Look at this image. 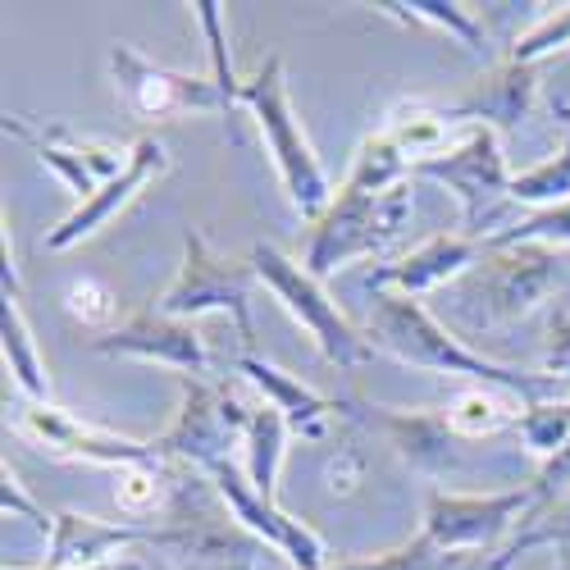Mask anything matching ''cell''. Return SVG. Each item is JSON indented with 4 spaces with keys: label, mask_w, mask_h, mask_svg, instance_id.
Listing matches in <instances>:
<instances>
[{
    "label": "cell",
    "mask_w": 570,
    "mask_h": 570,
    "mask_svg": "<svg viewBox=\"0 0 570 570\" xmlns=\"http://www.w3.org/2000/svg\"><path fill=\"white\" fill-rule=\"evenodd\" d=\"M288 420H283L274 406H252L247 434H243V474L252 480L256 493H265L274 502L278 493V470H283V452H288Z\"/></svg>",
    "instance_id": "obj_23"
},
{
    "label": "cell",
    "mask_w": 570,
    "mask_h": 570,
    "mask_svg": "<svg viewBox=\"0 0 570 570\" xmlns=\"http://www.w3.org/2000/svg\"><path fill=\"white\" fill-rule=\"evenodd\" d=\"M379 10H384L389 19H397V23L439 28L452 41H461L470 56H484V46H489L480 19H474L470 10H461V6H452V0H389V6H379Z\"/></svg>",
    "instance_id": "obj_26"
},
{
    "label": "cell",
    "mask_w": 570,
    "mask_h": 570,
    "mask_svg": "<svg viewBox=\"0 0 570 570\" xmlns=\"http://www.w3.org/2000/svg\"><path fill=\"white\" fill-rule=\"evenodd\" d=\"M530 489H534V507H548V502L566 498V489H570V443H566L552 461L539 465V474H534Z\"/></svg>",
    "instance_id": "obj_36"
},
{
    "label": "cell",
    "mask_w": 570,
    "mask_h": 570,
    "mask_svg": "<svg viewBox=\"0 0 570 570\" xmlns=\"http://www.w3.org/2000/svg\"><path fill=\"white\" fill-rule=\"evenodd\" d=\"M557 51H570V6L552 10V14L539 19L530 32H520V37L511 41L507 60H515V65H543V60L557 56Z\"/></svg>",
    "instance_id": "obj_33"
},
{
    "label": "cell",
    "mask_w": 570,
    "mask_h": 570,
    "mask_svg": "<svg viewBox=\"0 0 570 570\" xmlns=\"http://www.w3.org/2000/svg\"><path fill=\"white\" fill-rule=\"evenodd\" d=\"M539 69L543 65H515V60H502L493 65L474 91L452 106V115L461 124H489L493 132L498 128H520V119H530L534 101H539Z\"/></svg>",
    "instance_id": "obj_19"
},
{
    "label": "cell",
    "mask_w": 570,
    "mask_h": 570,
    "mask_svg": "<svg viewBox=\"0 0 570 570\" xmlns=\"http://www.w3.org/2000/svg\"><path fill=\"white\" fill-rule=\"evenodd\" d=\"M206 480H210V489L219 493V502L228 507V515L237 520V525H243L256 543L274 548L278 557H288L293 570H328V566H334V561H328L334 552H328V543L306 525V520L288 515L278 502L256 493L252 480L233 461H219Z\"/></svg>",
    "instance_id": "obj_11"
},
{
    "label": "cell",
    "mask_w": 570,
    "mask_h": 570,
    "mask_svg": "<svg viewBox=\"0 0 570 570\" xmlns=\"http://www.w3.org/2000/svg\"><path fill=\"white\" fill-rule=\"evenodd\" d=\"M534 507V489H507V493H448L434 489L424 498V539L443 552H480V548H507V539L520 530V520Z\"/></svg>",
    "instance_id": "obj_10"
},
{
    "label": "cell",
    "mask_w": 570,
    "mask_h": 570,
    "mask_svg": "<svg viewBox=\"0 0 570 570\" xmlns=\"http://www.w3.org/2000/svg\"><path fill=\"white\" fill-rule=\"evenodd\" d=\"M361 420L379 424L397 456L424 474H448L456 465V434L443 411H402V406H374L361 402Z\"/></svg>",
    "instance_id": "obj_18"
},
{
    "label": "cell",
    "mask_w": 570,
    "mask_h": 570,
    "mask_svg": "<svg viewBox=\"0 0 570 570\" xmlns=\"http://www.w3.org/2000/svg\"><path fill=\"white\" fill-rule=\"evenodd\" d=\"M101 356H128V361H151V365H169L178 374H206L210 352L206 338L193 320H174L160 311H141L128 324L110 328V334L91 338Z\"/></svg>",
    "instance_id": "obj_15"
},
{
    "label": "cell",
    "mask_w": 570,
    "mask_h": 570,
    "mask_svg": "<svg viewBox=\"0 0 570 570\" xmlns=\"http://www.w3.org/2000/svg\"><path fill=\"white\" fill-rule=\"evenodd\" d=\"M256 269L252 261H228L210 252L202 228H183V265L174 283L160 293L156 311L174 320H202V315H228L237 324L243 343H252V293H256Z\"/></svg>",
    "instance_id": "obj_6"
},
{
    "label": "cell",
    "mask_w": 570,
    "mask_h": 570,
    "mask_svg": "<svg viewBox=\"0 0 570 570\" xmlns=\"http://www.w3.org/2000/svg\"><path fill=\"white\" fill-rule=\"evenodd\" d=\"M539 548H552L557 557L570 552V493L548 502V507H530V515L520 520V530L507 539V548H498V557L489 566L493 570H511L520 557H530Z\"/></svg>",
    "instance_id": "obj_24"
},
{
    "label": "cell",
    "mask_w": 570,
    "mask_h": 570,
    "mask_svg": "<svg viewBox=\"0 0 570 570\" xmlns=\"http://www.w3.org/2000/svg\"><path fill=\"white\" fill-rule=\"evenodd\" d=\"M484 256L480 237H465V233H439L430 243H420L415 252L384 261L365 274V293H402V297H420V293H434L452 278H465Z\"/></svg>",
    "instance_id": "obj_16"
},
{
    "label": "cell",
    "mask_w": 570,
    "mask_h": 570,
    "mask_svg": "<svg viewBox=\"0 0 570 570\" xmlns=\"http://www.w3.org/2000/svg\"><path fill=\"white\" fill-rule=\"evenodd\" d=\"M543 374L557 384H570V311H548L543 324Z\"/></svg>",
    "instance_id": "obj_35"
},
{
    "label": "cell",
    "mask_w": 570,
    "mask_h": 570,
    "mask_svg": "<svg viewBox=\"0 0 570 570\" xmlns=\"http://www.w3.org/2000/svg\"><path fill=\"white\" fill-rule=\"evenodd\" d=\"M132 543H160L169 548V530H147V525H132V520H97V515H82V511H56V534L51 548H46V570H91V566H106L115 561L124 548Z\"/></svg>",
    "instance_id": "obj_17"
},
{
    "label": "cell",
    "mask_w": 570,
    "mask_h": 570,
    "mask_svg": "<svg viewBox=\"0 0 570 570\" xmlns=\"http://www.w3.org/2000/svg\"><path fill=\"white\" fill-rule=\"evenodd\" d=\"M515 439L530 456L539 461H552L566 443H570V397H543V402H530L520 406L515 415Z\"/></svg>",
    "instance_id": "obj_29"
},
{
    "label": "cell",
    "mask_w": 570,
    "mask_h": 570,
    "mask_svg": "<svg viewBox=\"0 0 570 570\" xmlns=\"http://www.w3.org/2000/svg\"><path fill=\"white\" fill-rule=\"evenodd\" d=\"M484 247H548V252L570 247V202L543 206V210H534L530 219L498 228Z\"/></svg>",
    "instance_id": "obj_30"
},
{
    "label": "cell",
    "mask_w": 570,
    "mask_h": 570,
    "mask_svg": "<svg viewBox=\"0 0 570 570\" xmlns=\"http://www.w3.org/2000/svg\"><path fill=\"white\" fill-rule=\"evenodd\" d=\"M169 165H174V160H169V147H165V141H156V137H137L132 147H128V169H124L119 178L101 183L87 202H78L56 228H46V233H41V252H69V247L87 243V237H97L119 210H128L141 193H147L156 178H165Z\"/></svg>",
    "instance_id": "obj_12"
},
{
    "label": "cell",
    "mask_w": 570,
    "mask_h": 570,
    "mask_svg": "<svg viewBox=\"0 0 570 570\" xmlns=\"http://www.w3.org/2000/svg\"><path fill=\"white\" fill-rule=\"evenodd\" d=\"M110 78L115 97L132 119H174V115H233L228 97L215 78L178 73L147 60L128 41L110 46Z\"/></svg>",
    "instance_id": "obj_9"
},
{
    "label": "cell",
    "mask_w": 570,
    "mask_h": 570,
    "mask_svg": "<svg viewBox=\"0 0 570 570\" xmlns=\"http://www.w3.org/2000/svg\"><path fill=\"white\" fill-rule=\"evenodd\" d=\"M456 566H465V557L443 552V548H434L424 534H415V539H406L393 552L361 557V561H338V566H328V570H456Z\"/></svg>",
    "instance_id": "obj_31"
},
{
    "label": "cell",
    "mask_w": 570,
    "mask_h": 570,
    "mask_svg": "<svg viewBox=\"0 0 570 570\" xmlns=\"http://www.w3.org/2000/svg\"><path fill=\"white\" fill-rule=\"evenodd\" d=\"M178 389H183L178 415L160 439H151V448L160 461H183V465H197L202 474H210L243 443L252 406H243L228 393V384H215L206 374H178Z\"/></svg>",
    "instance_id": "obj_7"
},
{
    "label": "cell",
    "mask_w": 570,
    "mask_h": 570,
    "mask_svg": "<svg viewBox=\"0 0 570 570\" xmlns=\"http://www.w3.org/2000/svg\"><path fill=\"white\" fill-rule=\"evenodd\" d=\"M365 338H370L374 352L393 356L397 365L448 374V379H470V384L511 393L525 406L543 402V397H557V379H548V374H520L511 365H498V361H489L480 352H470L415 297H402V293H370Z\"/></svg>",
    "instance_id": "obj_1"
},
{
    "label": "cell",
    "mask_w": 570,
    "mask_h": 570,
    "mask_svg": "<svg viewBox=\"0 0 570 570\" xmlns=\"http://www.w3.org/2000/svg\"><path fill=\"white\" fill-rule=\"evenodd\" d=\"M237 106H243L256 128H261V141H265V156L283 183V193H288L293 210L302 219H320L334 202L338 187L328 183L311 137L293 110V97H288V73H283V56H269L252 78H243L237 87Z\"/></svg>",
    "instance_id": "obj_2"
},
{
    "label": "cell",
    "mask_w": 570,
    "mask_h": 570,
    "mask_svg": "<svg viewBox=\"0 0 570 570\" xmlns=\"http://www.w3.org/2000/svg\"><path fill=\"white\" fill-rule=\"evenodd\" d=\"M557 570H570V552H566V557H557Z\"/></svg>",
    "instance_id": "obj_38"
},
{
    "label": "cell",
    "mask_w": 570,
    "mask_h": 570,
    "mask_svg": "<svg viewBox=\"0 0 570 570\" xmlns=\"http://www.w3.org/2000/svg\"><path fill=\"white\" fill-rule=\"evenodd\" d=\"M566 269L548 247H484L480 265L461 278V297L489 324H511L534 315L561 293Z\"/></svg>",
    "instance_id": "obj_8"
},
{
    "label": "cell",
    "mask_w": 570,
    "mask_h": 570,
    "mask_svg": "<svg viewBox=\"0 0 570 570\" xmlns=\"http://www.w3.org/2000/svg\"><path fill=\"white\" fill-rule=\"evenodd\" d=\"M411 174L443 183L448 193L456 197V206H461L465 237H480V243H489V237L498 233V224H502V215L515 206L511 202V169H507V156H502V141H498V132L489 124H461L456 147L443 151L439 160L415 165Z\"/></svg>",
    "instance_id": "obj_4"
},
{
    "label": "cell",
    "mask_w": 570,
    "mask_h": 570,
    "mask_svg": "<svg viewBox=\"0 0 570 570\" xmlns=\"http://www.w3.org/2000/svg\"><path fill=\"white\" fill-rule=\"evenodd\" d=\"M252 269H256V278L265 283V288L274 293V302L306 328V338L315 343V352H320L328 365L352 370V365H365V361L374 356L365 328H356V324L338 311V302L320 288V278H315L302 261L283 256V252L269 247V243H256V247H252Z\"/></svg>",
    "instance_id": "obj_5"
},
{
    "label": "cell",
    "mask_w": 570,
    "mask_h": 570,
    "mask_svg": "<svg viewBox=\"0 0 570 570\" xmlns=\"http://www.w3.org/2000/svg\"><path fill=\"white\" fill-rule=\"evenodd\" d=\"M557 115H561V124H566L561 151L548 156V160H539V165H530V169L511 174V202H515V206L543 210V206L570 202V106H557Z\"/></svg>",
    "instance_id": "obj_25"
},
{
    "label": "cell",
    "mask_w": 570,
    "mask_h": 570,
    "mask_svg": "<svg viewBox=\"0 0 570 570\" xmlns=\"http://www.w3.org/2000/svg\"><path fill=\"white\" fill-rule=\"evenodd\" d=\"M169 498H174V474L165 470V461H137L115 470V502L128 520H147L165 511Z\"/></svg>",
    "instance_id": "obj_28"
},
{
    "label": "cell",
    "mask_w": 570,
    "mask_h": 570,
    "mask_svg": "<svg viewBox=\"0 0 570 570\" xmlns=\"http://www.w3.org/2000/svg\"><path fill=\"white\" fill-rule=\"evenodd\" d=\"M0 507H6L10 520H28L37 534H46V539L56 534V511H46V507L28 493V484L19 480V470H14L10 461L0 465Z\"/></svg>",
    "instance_id": "obj_34"
},
{
    "label": "cell",
    "mask_w": 570,
    "mask_h": 570,
    "mask_svg": "<svg viewBox=\"0 0 570 570\" xmlns=\"http://www.w3.org/2000/svg\"><path fill=\"white\" fill-rule=\"evenodd\" d=\"M19 430L32 443H41L46 452H56L65 461H82V465L124 470V465H137V461H160L151 443L101 430V424H87V420L69 415V411H60L51 402H28L19 411Z\"/></svg>",
    "instance_id": "obj_13"
},
{
    "label": "cell",
    "mask_w": 570,
    "mask_h": 570,
    "mask_svg": "<svg viewBox=\"0 0 570 570\" xmlns=\"http://www.w3.org/2000/svg\"><path fill=\"white\" fill-rule=\"evenodd\" d=\"M65 311H69V320H78L82 328H91L97 338L110 334V328H119L115 324L119 297H115L110 283H101V278H73L69 288H65Z\"/></svg>",
    "instance_id": "obj_32"
},
{
    "label": "cell",
    "mask_w": 570,
    "mask_h": 570,
    "mask_svg": "<svg viewBox=\"0 0 570 570\" xmlns=\"http://www.w3.org/2000/svg\"><path fill=\"white\" fill-rule=\"evenodd\" d=\"M233 370L243 374L247 384L265 397V406H274L283 420H288V430H293L297 439H324V430H328V420H334L338 402L320 397L315 389L302 384V379H293L288 370H278V365H269V361H261V356H252V352L237 356Z\"/></svg>",
    "instance_id": "obj_20"
},
{
    "label": "cell",
    "mask_w": 570,
    "mask_h": 570,
    "mask_svg": "<svg viewBox=\"0 0 570 570\" xmlns=\"http://www.w3.org/2000/svg\"><path fill=\"white\" fill-rule=\"evenodd\" d=\"M461 119L452 110H439V106H424V101H402L389 110V141L406 156V165H424V160H439L443 151H452L456 141H452V128Z\"/></svg>",
    "instance_id": "obj_21"
},
{
    "label": "cell",
    "mask_w": 570,
    "mask_h": 570,
    "mask_svg": "<svg viewBox=\"0 0 570 570\" xmlns=\"http://www.w3.org/2000/svg\"><path fill=\"white\" fill-rule=\"evenodd\" d=\"M448 424L456 439H493L502 430H515V415L507 406V397L498 389H484V384H470L461 389L448 406H443Z\"/></svg>",
    "instance_id": "obj_27"
},
{
    "label": "cell",
    "mask_w": 570,
    "mask_h": 570,
    "mask_svg": "<svg viewBox=\"0 0 570 570\" xmlns=\"http://www.w3.org/2000/svg\"><path fill=\"white\" fill-rule=\"evenodd\" d=\"M406 219H411V178L397 187H384V193L356 178H343L328 210L311 224L302 265L315 278H328L352 261H370L406 228Z\"/></svg>",
    "instance_id": "obj_3"
},
{
    "label": "cell",
    "mask_w": 570,
    "mask_h": 570,
    "mask_svg": "<svg viewBox=\"0 0 570 570\" xmlns=\"http://www.w3.org/2000/svg\"><path fill=\"white\" fill-rule=\"evenodd\" d=\"M6 570H28V566H6ZM37 570H46V566H37ZM91 570H141V561L137 557H115V561L91 566Z\"/></svg>",
    "instance_id": "obj_37"
},
{
    "label": "cell",
    "mask_w": 570,
    "mask_h": 570,
    "mask_svg": "<svg viewBox=\"0 0 570 570\" xmlns=\"http://www.w3.org/2000/svg\"><path fill=\"white\" fill-rule=\"evenodd\" d=\"M6 132L28 141L32 156L51 169L69 193H78V202H87L101 183H110V178H119L128 169V151L106 147V141H87L65 124H46L41 128V124H28L23 115H6Z\"/></svg>",
    "instance_id": "obj_14"
},
{
    "label": "cell",
    "mask_w": 570,
    "mask_h": 570,
    "mask_svg": "<svg viewBox=\"0 0 570 570\" xmlns=\"http://www.w3.org/2000/svg\"><path fill=\"white\" fill-rule=\"evenodd\" d=\"M0 352H6V370L28 402H51V374H46V361L37 352L19 297L0 302Z\"/></svg>",
    "instance_id": "obj_22"
}]
</instances>
